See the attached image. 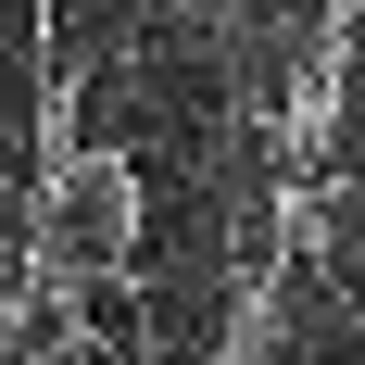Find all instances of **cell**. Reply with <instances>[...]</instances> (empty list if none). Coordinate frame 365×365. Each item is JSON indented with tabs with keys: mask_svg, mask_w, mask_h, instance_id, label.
I'll list each match as a JSON object with an SVG mask.
<instances>
[{
	"mask_svg": "<svg viewBox=\"0 0 365 365\" xmlns=\"http://www.w3.org/2000/svg\"><path fill=\"white\" fill-rule=\"evenodd\" d=\"M151 0H63V38H126Z\"/></svg>",
	"mask_w": 365,
	"mask_h": 365,
	"instance_id": "cell-2",
	"label": "cell"
},
{
	"mask_svg": "<svg viewBox=\"0 0 365 365\" xmlns=\"http://www.w3.org/2000/svg\"><path fill=\"white\" fill-rule=\"evenodd\" d=\"M139 227H151V189H139L126 151H88V139L51 151V177H38V277L63 302L113 290V277L139 264Z\"/></svg>",
	"mask_w": 365,
	"mask_h": 365,
	"instance_id": "cell-1",
	"label": "cell"
}]
</instances>
